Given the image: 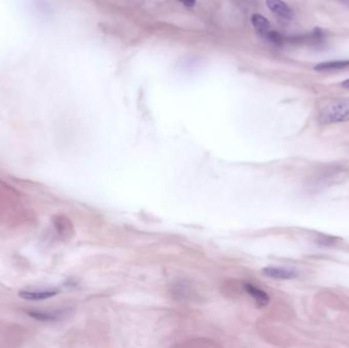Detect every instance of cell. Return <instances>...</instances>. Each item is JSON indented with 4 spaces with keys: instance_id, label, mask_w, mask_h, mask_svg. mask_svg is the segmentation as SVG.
<instances>
[{
    "instance_id": "6da1fadb",
    "label": "cell",
    "mask_w": 349,
    "mask_h": 348,
    "mask_svg": "<svg viewBox=\"0 0 349 348\" xmlns=\"http://www.w3.org/2000/svg\"><path fill=\"white\" fill-rule=\"evenodd\" d=\"M349 179V167L344 163H330L318 170L306 183L311 192L322 191Z\"/></svg>"
},
{
    "instance_id": "7a4b0ae2",
    "label": "cell",
    "mask_w": 349,
    "mask_h": 348,
    "mask_svg": "<svg viewBox=\"0 0 349 348\" xmlns=\"http://www.w3.org/2000/svg\"><path fill=\"white\" fill-rule=\"evenodd\" d=\"M318 120L323 125H330L349 120V98H338L323 107Z\"/></svg>"
},
{
    "instance_id": "3957f363",
    "label": "cell",
    "mask_w": 349,
    "mask_h": 348,
    "mask_svg": "<svg viewBox=\"0 0 349 348\" xmlns=\"http://www.w3.org/2000/svg\"><path fill=\"white\" fill-rule=\"evenodd\" d=\"M266 5L277 16L284 21H289L292 17V10L290 6L283 0H266Z\"/></svg>"
},
{
    "instance_id": "277c9868",
    "label": "cell",
    "mask_w": 349,
    "mask_h": 348,
    "mask_svg": "<svg viewBox=\"0 0 349 348\" xmlns=\"http://www.w3.org/2000/svg\"><path fill=\"white\" fill-rule=\"evenodd\" d=\"M262 273L274 279L278 280H291L298 277V273L295 270L285 269V268H275V267H268L262 270Z\"/></svg>"
},
{
    "instance_id": "5b68a950",
    "label": "cell",
    "mask_w": 349,
    "mask_h": 348,
    "mask_svg": "<svg viewBox=\"0 0 349 348\" xmlns=\"http://www.w3.org/2000/svg\"><path fill=\"white\" fill-rule=\"evenodd\" d=\"M244 289L255 300V303L258 308H263L269 303L270 296L263 290H261V289H259V288H257V287H255V286H253L249 283L244 284Z\"/></svg>"
},
{
    "instance_id": "8992f818",
    "label": "cell",
    "mask_w": 349,
    "mask_h": 348,
    "mask_svg": "<svg viewBox=\"0 0 349 348\" xmlns=\"http://www.w3.org/2000/svg\"><path fill=\"white\" fill-rule=\"evenodd\" d=\"M58 293L57 290L52 289V290H41V291H20L18 295L26 300H33V301H38V300H45L48 298H51L55 296Z\"/></svg>"
},
{
    "instance_id": "52a82bcc",
    "label": "cell",
    "mask_w": 349,
    "mask_h": 348,
    "mask_svg": "<svg viewBox=\"0 0 349 348\" xmlns=\"http://www.w3.org/2000/svg\"><path fill=\"white\" fill-rule=\"evenodd\" d=\"M251 23L255 31L262 37H268L271 32V24L270 22L261 14H253L251 17Z\"/></svg>"
},
{
    "instance_id": "ba28073f",
    "label": "cell",
    "mask_w": 349,
    "mask_h": 348,
    "mask_svg": "<svg viewBox=\"0 0 349 348\" xmlns=\"http://www.w3.org/2000/svg\"><path fill=\"white\" fill-rule=\"evenodd\" d=\"M349 67V59L344 60H331V62H325L322 64H319L316 66L315 70L319 72L324 71H335V70H341Z\"/></svg>"
},
{
    "instance_id": "9c48e42d",
    "label": "cell",
    "mask_w": 349,
    "mask_h": 348,
    "mask_svg": "<svg viewBox=\"0 0 349 348\" xmlns=\"http://www.w3.org/2000/svg\"><path fill=\"white\" fill-rule=\"evenodd\" d=\"M29 315L34 319H37L39 321H44V322L55 321L58 318L64 316V314L60 313V312H57V313H35V312H32V313H29Z\"/></svg>"
},
{
    "instance_id": "30bf717a",
    "label": "cell",
    "mask_w": 349,
    "mask_h": 348,
    "mask_svg": "<svg viewBox=\"0 0 349 348\" xmlns=\"http://www.w3.org/2000/svg\"><path fill=\"white\" fill-rule=\"evenodd\" d=\"M179 1L181 3H183L184 5H186L187 7H192V6H194L196 0H179Z\"/></svg>"
},
{
    "instance_id": "8fae6325",
    "label": "cell",
    "mask_w": 349,
    "mask_h": 348,
    "mask_svg": "<svg viewBox=\"0 0 349 348\" xmlns=\"http://www.w3.org/2000/svg\"><path fill=\"white\" fill-rule=\"evenodd\" d=\"M341 85H342V87H344V88H348L349 89V79L345 80V81H343Z\"/></svg>"
},
{
    "instance_id": "7c38bea8",
    "label": "cell",
    "mask_w": 349,
    "mask_h": 348,
    "mask_svg": "<svg viewBox=\"0 0 349 348\" xmlns=\"http://www.w3.org/2000/svg\"><path fill=\"white\" fill-rule=\"evenodd\" d=\"M342 2H343L347 7H349V0H342Z\"/></svg>"
}]
</instances>
